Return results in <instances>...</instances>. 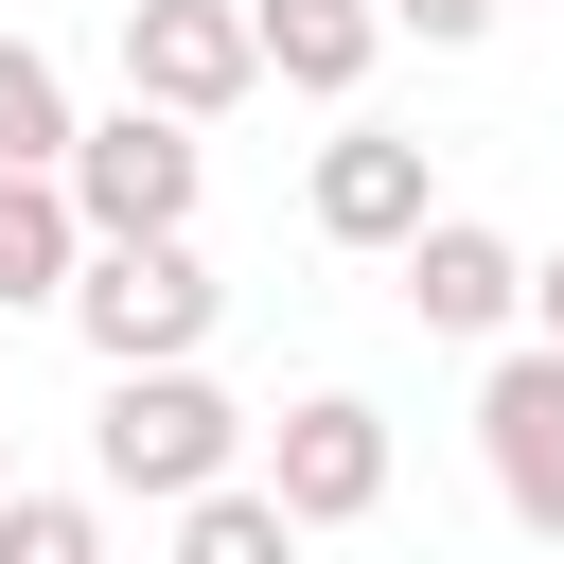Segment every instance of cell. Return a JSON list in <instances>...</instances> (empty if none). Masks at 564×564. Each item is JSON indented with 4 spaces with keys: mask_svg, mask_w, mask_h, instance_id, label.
<instances>
[{
    "mask_svg": "<svg viewBox=\"0 0 564 564\" xmlns=\"http://www.w3.org/2000/svg\"><path fill=\"white\" fill-rule=\"evenodd\" d=\"M247 35H264V88L352 106V88H370V53H388V0H247Z\"/></svg>",
    "mask_w": 564,
    "mask_h": 564,
    "instance_id": "obj_9",
    "label": "cell"
},
{
    "mask_svg": "<svg viewBox=\"0 0 564 564\" xmlns=\"http://www.w3.org/2000/svg\"><path fill=\"white\" fill-rule=\"evenodd\" d=\"M0 564H106V494H18L0 476Z\"/></svg>",
    "mask_w": 564,
    "mask_h": 564,
    "instance_id": "obj_12",
    "label": "cell"
},
{
    "mask_svg": "<svg viewBox=\"0 0 564 564\" xmlns=\"http://www.w3.org/2000/svg\"><path fill=\"white\" fill-rule=\"evenodd\" d=\"M0 476H18V423H0Z\"/></svg>",
    "mask_w": 564,
    "mask_h": 564,
    "instance_id": "obj_16",
    "label": "cell"
},
{
    "mask_svg": "<svg viewBox=\"0 0 564 564\" xmlns=\"http://www.w3.org/2000/svg\"><path fill=\"white\" fill-rule=\"evenodd\" d=\"M53 176H70L88 229H194V194H212V123H176V106L123 88L106 123L70 106V159H53Z\"/></svg>",
    "mask_w": 564,
    "mask_h": 564,
    "instance_id": "obj_3",
    "label": "cell"
},
{
    "mask_svg": "<svg viewBox=\"0 0 564 564\" xmlns=\"http://www.w3.org/2000/svg\"><path fill=\"white\" fill-rule=\"evenodd\" d=\"M264 476H282V511H300V529H370V511H388V476H405V441H388V405H370V388H300V405L264 423Z\"/></svg>",
    "mask_w": 564,
    "mask_h": 564,
    "instance_id": "obj_4",
    "label": "cell"
},
{
    "mask_svg": "<svg viewBox=\"0 0 564 564\" xmlns=\"http://www.w3.org/2000/svg\"><path fill=\"white\" fill-rule=\"evenodd\" d=\"M529 335H564V247H546V264H529Z\"/></svg>",
    "mask_w": 564,
    "mask_h": 564,
    "instance_id": "obj_15",
    "label": "cell"
},
{
    "mask_svg": "<svg viewBox=\"0 0 564 564\" xmlns=\"http://www.w3.org/2000/svg\"><path fill=\"white\" fill-rule=\"evenodd\" d=\"M476 458H494V511L529 546H564V335H511L476 370Z\"/></svg>",
    "mask_w": 564,
    "mask_h": 564,
    "instance_id": "obj_5",
    "label": "cell"
},
{
    "mask_svg": "<svg viewBox=\"0 0 564 564\" xmlns=\"http://www.w3.org/2000/svg\"><path fill=\"white\" fill-rule=\"evenodd\" d=\"M0 159H70V70L35 35H0Z\"/></svg>",
    "mask_w": 564,
    "mask_h": 564,
    "instance_id": "obj_13",
    "label": "cell"
},
{
    "mask_svg": "<svg viewBox=\"0 0 564 564\" xmlns=\"http://www.w3.org/2000/svg\"><path fill=\"white\" fill-rule=\"evenodd\" d=\"M70 264H88L70 176H53V159H0V317H53V300H70Z\"/></svg>",
    "mask_w": 564,
    "mask_h": 564,
    "instance_id": "obj_10",
    "label": "cell"
},
{
    "mask_svg": "<svg viewBox=\"0 0 564 564\" xmlns=\"http://www.w3.org/2000/svg\"><path fill=\"white\" fill-rule=\"evenodd\" d=\"M159 529H176V564H282V546H317V529L282 511V476H194Z\"/></svg>",
    "mask_w": 564,
    "mask_h": 564,
    "instance_id": "obj_11",
    "label": "cell"
},
{
    "mask_svg": "<svg viewBox=\"0 0 564 564\" xmlns=\"http://www.w3.org/2000/svg\"><path fill=\"white\" fill-rule=\"evenodd\" d=\"M388 35H423V53H476V35H494V0H388Z\"/></svg>",
    "mask_w": 564,
    "mask_h": 564,
    "instance_id": "obj_14",
    "label": "cell"
},
{
    "mask_svg": "<svg viewBox=\"0 0 564 564\" xmlns=\"http://www.w3.org/2000/svg\"><path fill=\"white\" fill-rule=\"evenodd\" d=\"M300 212H317V247H405V229L441 212V176H423L405 123H335L317 176H300Z\"/></svg>",
    "mask_w": 564,
    "mask_h": 564,
    "instance_id": "obj_7",
    "label": "cell"
},
{
    "mask_svg": "<svg viewBox=\"0 0 564 564\" xmlns=\"http://www.w3.org/2000/svg\"><path fill=\"white\" fill-rule=\"evenodd\" d=\"M123 88H141V106H176V123H229V106L264 88L247 0H123Z\"/></svg>",
    "mask_w": 564,
    "mask_h": 564,
    "instance_id": "obj_6",
    "label": "cell"
},
{
    "mask_svg": "<svg viewBox=\"0 0 564 564\" xmlns=\"http://www.w3.org/2000/svg\"><path fill=\"white\" fill-rule=\"evenodd\" d=\"M388 264H405V317H423V335H511V317H529V247L476 229V212H423Z\"/></svg>",
    "mask_w": 564,
    "mask_h": 564,
    "instance_id": "obj_8",
    "label": "cell"
},
{
    "mask_svg": "<svg viewBox=\"0 0 564 564\" xmlns=\"http://www.w3.org/2000/svg\"><path fill=\"white\" fill-rule=\"evenodd\" d=\"M53 317L88 335V370H141V352H212L229 282L194 264V229H88V264H70Z\"/></svg>",
    "mask_w": 564,
    "mask_h": 564,
    "instance_id": "obj_1",
    "label": "cell"
},
{
    "mask_svg": "<svg viewBox=\"0 0 564 564\" xmlns=\"http://www.w3.org/2000/svg\"><path fill=\"white\" fill-rule=\"evenodd\" d=\"M88 458H106V494L176 511L194 476H229V458H247V405H229L194 352H141V370H106V423H88Z\"/></svg>",
    "mask_w": 564,
    "mask_h": 564,
    "instance_id": "obj_2",
    "label": "cell"
}]
</instances>
